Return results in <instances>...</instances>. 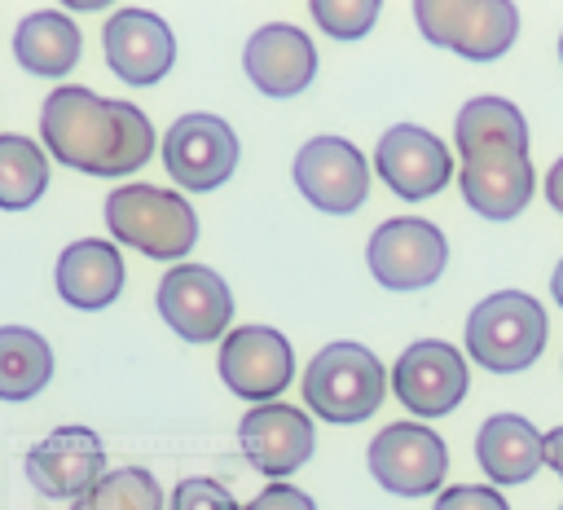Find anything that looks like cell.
Listing matches in <instances>:
<instances>
[{"instance_id":"cell-7","label":"cell","mask_w":563,"mask_h":510,"mask_svg":"<svg viewBox=\"0 0 563 510\" xmlns=\"http://www.w3.org/2000/svg\"><path fill=\"white\" fill-rule=\"evenodd\" d=\"M365 264L378 286L387 290H422L431 286L449 264L444 233L422 215H396L383 220L365 246Z\"/></svg>"},{"instance_id":"cell-26","label":"cell","mask_w":563,"mask_h":510,"mask_svg":"<svg viewBox=\"0 0 563 510\" xmlns=\"http://www.w3.org/2000/svg\"><path fill=\"white\" fill-rule=\"evenodd\" d=\"M172 510H242L233 501V492L207 475H194V479H180L176 492H172Z\"/></svg>"},{"instance_id":"cell-24","label":"cell","mask_w":563,"mask_h":510,"mask_svg":"<svg viewBox=\"0 0 563 510\" xmlns=\"http://www.w3.org/2000/svg\"><path fill=\"white\" fill-rule=\"evenodd\" d=\"M70 510H163V488L145 466L106 470Z\"/></svg>"},{"instance_id":"cell-28","label":"cell","mask_w":563,"mask_h":510,"mask_svg":"<svg viewBox=\"0 0 563 510\" xmlns=\"http://www.w3.org/2000/svg\"><path fill=\"white\" fill-rule=\"evenodd\" d=\"M246 510H317V501L290 484H268L260 497L246 501Z\"/></svg>"},{"instance_id":"cell-13","label":"cell","mask_w":563,"mask_h":510,"mask_svg":"<svg viewBox=\"0 0 563 510\" xmlns=\"http://www.w3.org/2000/svg\"><path fill=\"white\" fill-rule=\"evenodd\" d=\"M154 299H158L163 321L189 343H211L233 321V295H229L224 277L216 268H207V264L167 268Z\"/></svg>"},{"instance_id":"cell-25","label":"cell","mask_w":563,"mask_h":510,"mask_svg":"<svg viewBox=\"0 0 563 510\" xmlns=\"http://www.w3.org/2000/svg\"><path fill=\"white\" fill-rule=\"evenodd\" d=\"M312 22L334 40H361L378 22V0H312Z\"/></svg>"},{"instance_id":"cell-29","label":"cell","mask_w":563,"mask_h":510,"mask_svg":"<svg viewBox=\"0 0 563 510\" xmlns=\"http://www.w3.org/2000/svg\"><path fill=\"white\" fill-rule=\"evenodd\" d=\"M545 466L563 479V426H554V431L545 435Z\"/></svg>"},{"instance_id":"cell-1","label":"cell","mask_w":563,"mask_h":510,"mask_svg":"<svg viewBox=\"0 0 563 510\" xmlns=\"http://www.w3.org/2000/svg\"><path fill=\"white\" fill-rule=\"evenodd\" d=\"M40 141L57 163L106 180L132 176L154 154V127L132 101H110L79 84H62L44 97Z\"/></svg>"},{"instance_id":"cell-31","label":"cell","mask_w":563,"mask_h":510,"mask_svg":"<svg viewBox=\"0 0 563 510\" xmlns=\"http://www.w3.org/2000/svg\"><path fill=\"white\" fill-rule=\"evenodd\" d=\"M550 290H554V303L563 308V259H559V268H554V277H550Z\"/></svg>"},{"instance_id":"cell-19","label":"cell","mask_w":563,"mask_h":510,"mask_svg":"<svg viewBox=\"0 0 563 510\" xmlns=\"http://www.w3.org/2000/svg\"><path fill=\"white\" fill-rule=\"evenodd\" d=\"M53 281H57V295L79 312L110 308L123 290V255L114 251V242L79 237L57 255Z\"/></svg>"},{"instance_id":"cell-17","label":"cell","mask_w":563,"mask_h":510,"mask_svg":"<svg viewBox=\"0 0 563 510\" xmlns=\"http://www.w3.org/2000/svg\"><path fill=\"white\" fill-rule=\"evenodd\" d=\"M238 444H242L246 462H251L260 475L282 479V475L299 470V466L312 457L317 431H312V422H308L303 409L268 400V404L246 409V418L238 422Z\"/></svg>"},{"instance_id":"cell-33","label":"cell","mask_w":563,"mask_h":510,"mask_svg":"<svg viewBox=\"0 0 563 510\" xmlns=\"http://www.w3.org/2000/svg\"><path fill=\"white\" fill-rule=\"evenodd\" d=\"M559 510H563V506H559Z\"/></svg>"},{"instance_id":"cell-32","label":"cell","mask_w":563,"mask_h":510,"mask_svg":"<svg viewBox=\"0 0 563 510\" xmlns=\"http://www.w3.org/2000/svg\"><path fill=\"white\" fill-rule=\"evenodd\" d=\"M559 62H563V35H559Z\"/></svg>"},{"instance_id":"cell-9","label":"cell","mask_w":563,"mask_h":510,"mask_svg":"<svg viewBox=\"0 0 563 510\" xmlns=\"http://www.w3.org/2000/svg\"><path fill=\"white\" fill-rule=\"evenodd\" d=\"M369 475L391 492V497H427L444 484L449 470V448L431 426L418 422H391L383 426L369 448Z\"/></svg>"},{"instance_id":"cell-4","label":"cell","mask_w":563,"mask_h":510,"mask_svg":"<svg viewBox=\"0 0 563 510\" xmlns=\"http://www.w3.org/2000/svg\"><path fill=\"white\" fill-rule=\"evenodd\" d=\"M106 224L114 242L150 255V259H180L198 242V215L176 189L158 185H119L106 198Z\"/></svg>"},{"instance_id":"cell-14","label":"cell","mask_w":563,"mask_h":510,"mask_svg":"<svg viewBox=\"0 0 563 510\" xmlns=\"http://www.w3.org/2000/svg\"><path fill=\"white\" fill-rule=\"evenodd\" d=\"M220 378L233 396L268 404L295 378V352L273 325H238L220 343Z\"/></svg>"},{"instance_id":"cell-30","label":"cell","mask_w":563,"mask_h":510,"mask_svg":"<svg viewBox=\"0 0 563 510\" xmlns=\"http://www.w3.org/2000/svg\"><path fill=\"white\" fill-rule=\"evenodd\" d=\"M545 198H550V207L563 215V158L550 167V176H545Z\"/></svg>"},{"instance_id":"cell-21","label":"cell","mask_w":563,"mask_h":510,"mask_svg":"<svg viewBox=\"0 0 563 510\" xmlns=\"http://www.w3.org/2000/svg\"><path fill=\"white\" fill-rule=\"evenodd\" d=\"M79 26L70 22V13L62 9H40V13H26L13 31V57L22 70L31 75H44V79H62L75 70L79 62Z\"/></svg>"},{"instance_id":"cell-5","label":"cell","mask_w":563,"mask_h":510,"mask_svg":"<svg viewBox=\"0 0 563 510\" xmlns=\"http://www.w3.org/2000/svg\"><path fill=\"white\" fill-rule=\"evenodd\" d=\"M545 308L523 290H497L466 317V356L493 374H519L545 352Z\"/></svg>"},{"instance_id":"cell-22","label":"cell","mask_w":563,"mask_h":510,"mask_svg":"<svg viewBox=\"0 0 563 510\" xmlns=\"http://www.w3.org/2000/svg\"><path fill=\"white\" fill-rule=\"evenodd\" d=\"M53 378V347L26 325H0V400H31Z\"/></svg>"},{"instance_id":"cell-10","label":"cell","mask_w":563,"mask_h":510,"mask_svg":"<svg viewBox=\"0 0 563 510\" xmlns=\"http://www.w3.org/2000/svg\"><path fill=\"white\" fill-rule=\"evenodd\" d=\"M163 167L180 189H220L238 167V136L220 114H180L163 136Z\"/></svg>"},{"instance_id":"cell-20","label":"cell","mask_w":563,"mask_h":510,"mask_svg":"<svg viewBox=\"0 0 563 510\" xmlns=\"http://www.w3.org/2000/svg\"><path fill=\"white\" fill-rule=\"evenodd\" d=\"M475 457L493 484H523L545 466V435L519 413H493L475 435Z\"/></svg>"},{"instance_id":"cell-11","label":"cell","mask_w":563,"mask_h":510,"mask_svg":"<svg viewBox=\"0 0 563 510\" xmlns=\"http://www.w3.org/2000/svg\"><path fill=\"white\" fill-rule=\"evenodd\" d=\"M290 171L299 193L325 215H352L369 193V163L343 136H312L299 145Z\"/></svg>"},{"instance_id":"cell-12","label":"cell","mask_w":563,"mask_h":510,"mask_svg":"<svg viewBox=\"0 0 563 510\" xmlns=\"http://www.w3.org/2000/svg\"><path fill=\"white\" fill-rule=\"evenodd\" d=\"M106 475V444L92 426H57L26 453V479L48 501H79Z\"/></svg>"},{"instance_id":"cell-8","label":"cell","mask_w":563,"mask_h":510,"mask_svg":"<svg viewBox=\"0 0 563 510\" xmlns=\"http://www.w3.org/2000/svg\"><path fill=\"white\" fill-rule=\"evenodd\" d=\"M466 387H471L466 356L457 347H449L444 339H418L391 365V391L418 418L453 413L462 404Z\"/></svg>"},{"instance_id":"cell-6","label":"cell","mask_w":563,"mask_h":510,"mask_svg":"<svg viewBox=\"0 0 563 510\" xmlns=\"http://www.w3.org/2000/svg\"><path fill=\"white\" fill-rule=\"evenodd\" d=\"M413 22L431 44L471 62L501 57L519 35V9L506 0H418Z\"/></svg>"},{"instance_id":"cell-2","label":"cell","mask_w":563,"mask_h":510,"mask_svg":"<svg viewBox=\"0 0 563 510\" xmlns=\"http://www.w3.org/2000/svg\"><path fill=\"white\" fill-rule=\"evenodd\" d=\"M453 145L462 154V198L484 220H515L532 198L528 123L506 97H471L457 110Z\"/></svg>"},{"instance_id":"cell-23","label":"cell","mask_w":563,"mask_h":510,"mask_svg":"<svg viewBox=\"0 0 563 510\" xmlns=\"http://www.w3.org/2000/svg\"><path fill=\"white\" fill-rule=\"evenodd\" d=\"M48 189V158L31 136L4 132L0 136V207L26 211Z\"/></svg>"},{"instance_id":"cell-27","label":"cell","mask_w":563,"mask_h":510,"mask_svg":"<svg viewBox=\"0 0 563 510\" xmlns=\"http://www.w3.org/2000/svg\"><path fill=\"white\" fill-rule=\"evenodd\" d=\"M435 510H510L497 488L484 484H453L435 497Z\"/></svg>"},{"instance_id":"cell-3","label":"cell","mask_w":563,"mask_h":510,"mask_svg":"<svg viewBox=\"0 0 563 510\" xmlns=\"http://www.w3.org/2000/svg\"><path fill=\"white\" fill-rule=\"evenodd\" d=\"M387 396L383 361L361 343H325L303 369V404L321 422H365Z\"/></svg>"},{"instance_id":"cell-16","label":"cell","mask_w":563,"mask_h":510,"mask_svg":"<svg viewBox=\"0 0 563 510\" xmlns=\"http://www.w3.org/2000/svg\"><path fill=\"white\" fill-rule=\"evenodd\" d=\"M101 48H106V66L123 79V84H158L172 62H176V40L172 26L150 13V9H119L110 13L106 31H101Z\"/></svg>"},{"instance_id":"cell-15","label":"cell","mask_w":563,"mask_h":510,"mask_svg":"<svg viewBox=\"0 0 563 510\" xmlns=\"http://www.w3.org/2000/svg\"><path fill=\"white\" fill-rule=\"evenodd\" d=\"M374 167L387 180V189L409 202H422L453 180V158H449L444 141L418 123L387 127L374 145Z\"/></svg>"},{"instance_id":"cell-18","label":"cell","mask_w":563,"mask_h":510,"mask_svg":"<svg viewBox=\"0 0 563 510\" xmlns=\"http://www.w3.org/2000/svg\"><path fill=\"white\" fill-rule=\"evenodd\" d=\"M242 70L264 97H295L317 79V44L290 22H268L246 40Z\"/></svg>"}]
</instances>
